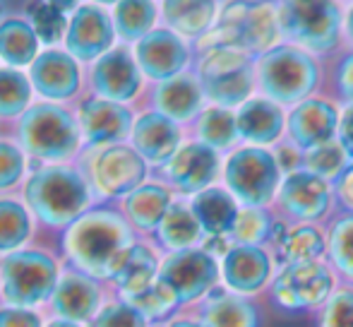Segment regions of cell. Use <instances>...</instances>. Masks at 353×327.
Listing matches in <instances>:
<instances>
[{
    "instance_id": "1",
    "label": "cell",
    "mask_w": 353,
    "mask_h": 327,
    "mask_svg": "<svg viewBox=\"0 0 353 327\" xmlns=\"http://www.w3.org/2000/svg\"><path fill=\"white\" fill-rule=\"evenodd\" d=\"M135 234L118 207L94 205L58 236V252L65 267H74L108 284L118 255L135 244Z\"/></svg>"
},
{
    "instance_id": "2",
    "label": "cell",
    "mask_w": 353,
    "mask_h": 327,
    "mask_svg": "<svg viewBox=\"0 0 353 327\" xmlns=\"http://www.w3.org/2000/svg\"><path fill=\"white\" fill-rule=\"evenodd\" d=\"M22 200L39 226L63 234L74 219L94 207V190L82 168L70 164L43 166L32 161V173L22 186Z\"/></svg>"
},
{
    "instance_id": "3",
    "label": "cell",
    "mask_w": 353,
    "mask_h": 327,
    "mask_svg": "<svg viewBox=\"0 0 353 327\" xmlns=\"http://www.w3.org/2000/svg\"><path fill=\"white\" fill-rule=\"evenodd\" d=\"M65 270L61 252L27 246L0 257V304L46 310Z\"/></svg>"
},
{
    "instance_id": "4",
    "label": "cell",
    "mask_w": 353,
    "mask_h": 327,
    "mask_svg": "<svg viewBox=\"0 0 353 327\" xmlns=\"http://www.w3.org/2000/svg\"><path fill=\"white\" fill-rule=\"evenodd\" d=\"M17 145L32 161H70L84 145L77 113L53 101L32 103L17 118Z\"/></svg>"
},
{
    "instance_id": "5",
    "label": "cell",
    "mask_w": 353,
    "mask_h": 327,
    "mask_svg": "<svg viewBox=\"0 0 353 327\" xmlns=\"http://www.w3.org/2000/svg\"><path fill=\"white\" fill-rule=\"evenodd\" d=\"M279 14L265 0H236L221 12L219 29L205 39L214 48L267 51L279 34Z\"/></svg>"
},
{
    "instance_id": "6",
    "label": "cell",
    "mask_w": 353,
    "mask_h": 327,
    "mask_svg": "<svg viewBox=\"0 0 353 327\" xmlns=\"http://www.w3.org/2000/svg\"><path fill=\"white\" fill-rule=\"evenodd\" d=\"M84 176L92 186L94 197H103V200L121 197L123 200L144 183L147 161L132 145H125V142L108 145L101 150H92Z\"/></svg>"
},
{
    "instance_id": "7",
    "label": "cell",
    "mask_w": 353,
    "mask_h": 327,
    "mask_svg": "<svg viewBox=\"0 0 353 327\" xmlns=\"http://www.w3.org/2000/svg\"><path fill=\"white\" fill-rule=\"evenodd\" d=\"M281 29L310 51H327L336 43L341 14L334 0H281Z\"/></svg>"
},
{
    "instance_id": "8",
    "label": "cell",
    "mask_w": 353,
    "mask_h": 327,
    "mask_svg": "<svg viewBox=\"0 0 353 327\" xmlns=\"http://www.w3.org/2000/svg\"><path fill=\"white\" fill-rule=\"evenodd\" d=\"M260 82L272 99L293 103L312 92L317 84V66L307 53L279 46L260 61Z\"/></svg>"
},
{
    "instance_id": "9",
    "label": "cell",
    "mask_w": 353,
    "mask_h": 327,
    "mask_svg": "<svg viewBox=\"0 0 353 327\" xmlns=\"http://www.w3.org/2000/svg\"><path fill=\"white\" fill-rule=\"evenodd\" d=\"M111 296L113 294L106 281L94 279L92 275H84L74 267H65L46 306V315L89 327Z\"/></svg>"
},
{
    "instance_id": "10",
    "label": "cell",
    "mask_w": 353,
    "mask_h": 327,
    "mask_svg": "<svg viewBox=\"0 0 353 327\" xmlns=\"http://www.w3.org/2000/svg\"><path fill=\"white\" fill-rule=\"evenodd\" d=\"M200 84L212 101L221 106H236L250 94V61L238 48H212L200 66Z\"/></svg>"
},
{
    "instance_id": "11",
    "label": "cell",
    "mask_w": 353,
    "mask_h": 327,
    "mask_svg": "<svg viewBox=\"0 0 353 327\" xmlns=\"http://www.w3.org/2000/svg\"><path fill=\"white\" fill-rule=\"evenodd\" d=\"M159 279L176 294L178 304L185 306L210 294L219 279V265L207 250L188 248L163 257Z\"/></svg>"
},
{
    "instance_id": "12",
    "label": "cell",
    "mask_w": 353,
    "mask_h": 327,
    "mask_svg": "<svg viewBox=\"0 0 353 327\" xmlns=\"http://www.w3.org/2000/svg\"><path fill=\"white\" fill-rule=\"evenodd\" d=\"M226 183L241 202L260 207L279 186V164L265 150H241L226 164Z\"/></svg>"
},
{
    "instance_id": "13",
    "label": "cell",
    "mask_w": 353,
    "mask_h": 327,
    "mask_svg": "<svg viewBox=\"0 0 353 327\" xmlns=\"http://www.w3.org/2000/svg\"><path fill=\"white\" fill-rule=\"evenodd\" d=\"M79 130L89 150H101L108 145H121L132 135L135 118L125 103L108 101L101 97H87L77 108Z\"/></svg>"
},
{
    "instance_id": "14",
    "label": "cell",
    "mask_w": 353,
    "mask_h": 327,
    "mask_svg": "<svg viewBox=\"0 0 353 327\" xmlns=\"http://www.w3.org/2000/svg\"><path fill=\"white\" fill-rule=\"evenodd\" d=\"M89 87L94 97L108 99V101L128 103L137 97L142 87V72L137 58L128 48H111L106 56L94 61L89 72Z\"/></svg>"
},
{
    "instance_id": "15",
    "label": "cell",
    "mask_w": 353,
    "mask_h": 327,
    "mask_svg": "<svg viewBox=\"0 0 353 327\" xmlns=\"http://www.w3.org/2000/svg\"><path fill=\"white\" fill-rule=\"evenodd\" d=\"M332 291V275L320 262H293L276 277L274 299L288 310H303L322 304Z\"/></svg>"
},
{
    "instance_id": "16",
    "label": "cell",
    "mask_w": 353,
    "mask_h": 327,
    "mask_svg": "<svg viewBox=\"0 0 353 327\" xmlns=\"http://www.w3.org/2000/svg\"><path fill=\"white\" fill-rule=\"evenodd\" d=\"M29 80L46 101H70L82 89V68L68 51H43L29 66Z\"/></svg>"
},
{
    "instance_id": "17",
    "label": "cell",
    "mask_w": 353,
    "mask_h": 327,
    "mask_svg": "<svg viewBox=\"0 0 353 327\" xmlns=\"http://www.w3.org/2000/svg\"><path fill=\"white\" fill-rule=\"evenodd\" d=\"M116 39V27L101 8L84 5L68 24L65 48L79 63H92L106 56Z\"/></svg>"
},
{
    "instance_id": "18",
    "label": "cell",
    "mask_w": 353,
    "mask_h": 327,
    "mask_svg": "<svg viewBox=\"0 0 353 327\" xmlns=\"http://www.w3.org/2000/svg\"><path fill=\"white\" fill-rule=\"evenodd\" d=\"M159 267H161L159 252L152 246L135 241L118 255L111 277H108V289L116 299H135L137 294L147 291L157 281Z\"/></svg>"
},
{
    "instance_id": "19",
    "label": "cell",
    "mask_w": 353,
    "mask_h": 327,
    "mask_svg": "<svg viewBox=\"0 0 353 327\" xmlns=\"http://www.w3.org/2000/svg\"><path fill=\"white\" fill-rule=\"evenodd\" d=\"M135 58L144 75L157 82H166L171 77H178L185 68L188 48L178 34L168 29H154L137 41Z\"/></svg>"
},
{
    "instance_id": "20",
    "label": "cell",
    "mask_w": 353,
    "mask_h": 327,
    "mask_svg": "<svg viewBox=\"0 0 353 327\" xmlns=\"http://www.w3.org/2000/svg\"><path fill=\"white\" fill-rule=\"evenodd\" d=\"M168 183L178 188L181 192H202L219 173V157L216 150H212L205 142H190V145L181 147L171 159L166 161Z\"/></svg>"
},
{
    "instance_id": "21",
    "label": "cell",
    "mask_w": 353,
    "mask_h": 327,
    "mask_svg": "<svg viewBox=\"0 0 353 327\" xmlns=\"http://www.w3.org/2000/svg\"><path fill=\"white\" fill-rule=\"evenodd\" d=\"M132 147L149 164H166L181 150V130L176 121L159 111H147L132 126Z\"/></svg>"
},
{
    "instance_id": "22",
    "label": "cell",
    "mask_w": 353,
    "mask_h": 327,
    "mask_svg": "<svg viewBox=\"0 0 353 327\" xmlns=\"http://www.w3.org/2000/svg\"><path fill=\"white\" fill-rule=\"evenodd\" d=\"M336 130V111L327 101L307 99L288 118V132L303 150H315L332 142Z\"/></svg>"
},
{
    "instance_id": "23",
    "label": "cell",
    "mask_w": 353,
    "mask_h": 327,
    "mask_svg": "<svg viewBox=\"0 0 353 327\" xmlns=\"http://www.w3.org/2000/svg\"><path fill=\"white\" fill-rule=\"evenodd\" d=\"M171 192L159 183H142L137 190L121 200V212L130 226L140 234H152L161 226L166 212L171 210Z\"/></svg>"
},
{
    "instance_id": "24",
    "label": "cell",
    "mask_w": 353,
    "mask_h": 327,
    "mask_svg": "<svg viewBox=\"0 0 353 327\" xmlns=\"http://www.w3.org/2000/svg\"><path fill=\"white\" fill-rule=\"evenodd\" d=\"M281 205L301 219H320L330 207V188L315 173H291L281 188Z\"/></svg>"
},
{
    "instance_id": "25",
    "label": "cell",
    "mask_w": 353,
    "mask_h": 327,
    "mask_svg": "<svg viewBox=\"0 0 353 327\" xmlns=\"http://www.w3.org/2000/svg\"><path fill=\"white\" fill-rule=\"evenodd\" d=\"M270 277V257L257 246H236L226 252L223 279L238 294H255Z\"/></svg>"
},
{
    "instance_id": "26",
    "label": "cell",
    "mask_w": 353,
    "mask_h": 327,
    "mask_svg": "<svg viewBox=\"0 0 353 327\" xmlns=\"http://www.w3.org/2000/svg\"><path fill=\"white\" fill-rule=\"evenodd\" d=\"M154 106L171 121H190L202 106V84L190 75L171 77L157 87Z\"/></svg>"
},
{
    "instance_id": "27",
    "label": "cell",
    "mask_w": 353,
    "mask_h": 327,
    "mask_svg": "<svg viewBox=\"0 0 353 327\" xmlns=\"http://www.w3.org/2000/svg\"><path fill=\"white\" fill-rule=\"evenodd\" d=\"M34 234H37V219L24 200L10 195L0 197V257L32 246Z\"/></svg>"
},
{
    "instance_id": "28",
    "label": "cell",
    "mask_w": 353,
    "mask_h": 327,
    "mask_svg": "<svg viewBox=\"0 0 353 327\" xmlns=\"http://www.w3.org/2000/svg\"><path fill=\"white\" fill-rule=\"evenodd\" d=\"M190 207L200 221L202 231H207L210 236H223L233 229L238 219V207L233 197L219 188H207V190L197 192Z\"/></svg>"
},
{
    "instance_id": "29",
    "label": "cell",
    "mask_w": 353,
    "mask_h": 327,
    "mask_svg": "<svg viewBox=\"0 0 353 327\" xmlns=\"http://www.w3.org/2000/svg\"><path fill=\"white\" fill-rule=\"evenodd\" d=\"M238 132L245 140L265 145V142H274L281 135L283 128V113L279 106L265 99H255L248 101L238 113Z\"/></svg>"
},
{
    "instance_id": "30",
    "label": "cell",
    "mask_w": 353,
    "mask_h": 327,
    "mask_svg": "<svg viewBox=\"0 0 353 327\" xmlns=\"http://www.w3.org/2000/svg\"><path fill=\"white\" fill-rule=\"evenodd\" d=\"M0 58L10 68H24L37 61L39 37L32 24L22 19H5L0 24Z\"/></svg>"
},
{
    "instance_id": "31",
    "label": "cell",
    "mask_w": 353,
    "mask_h": 327,
    "mask_svg": "<svg viewBox=\"0 0 353 327\" xmlns=\"http://www.w3.org/2000/svg\"><path fill=\"white\" fill-rule=\"evenodd\" d=\"M159 244L166 250L178 252V250H188L202 239V226L197 221L192 207H185L181 202L171 205V210L166 212L161 226L157 229Z\"/></svg>"
},
{
    "instance_id": "32",
    "label": "cell",
    "mask_w": 353,
    "mask_h": 327,
    "mask_svg": "<svg viewBox=\"0 0 353 327\" xmlns=\"http://www.w3.org/2000/svg\"><path fill=\"white\" fill-rule=\"evenodd\" d=\"M202 323L207 327H257V313L248 301L216 291L202 308Z\"/></svg>"
},
{
    "instance_id": "33",
    "label": "cell",
    "mask_w": 353,
    "mask_h": 327,
    "mask_svg": "<svg viewBox=\"0 0 353 327\" xmlns=\"http://www.w3.org/2000/svg\"><path fill=\"white\" fill-rule=\"evenodd\" d=\"M166 22L185 37H200L214 19V0H166Z\"/></svg>"
},
{
    "instance_id": "34",
    "label": "cell",
    "mask_w": 353,
    "mask_h": 327,
    "mask_svg": "<svg viewBox=\"0 0 353 327\" xmlns=\"http://www.w3.org/2000/svg\"><path fill=\"white\" fill-rule=\"evenodd\" d=\"M32 80L17 68H0V118H19L32 106Z\"/></svg>"
},
{
    "instance_id": "35",
    "label": "cell",
    "mask_w": 353,
    "mask_h": 327,
    "mask_svg": "<svg viewBox=\"0 0 353 327\" xmlns=\"http://www.w3.org/2000/svg\"><path fill=\"white\" fill-rule=\"evenodd\" d=\"M157 10L149 0H121L116 8V29L125 41H140L149 34Z\"/></svg>"
},
{
    "instance_id": "36",
    "label": "cell",
    "mask_w": 353,
    "mask_h": 327,
    "mask_svg": "<svg viewBox=\"0 0 353 327\" xmlns=\"http://www.w3.org/2000/svg\"><path fill=\"white\" fill-rule=\"evenodd\" d=\"M197 132H200V140L212 150H223V147H231L236 140L238 121L226 108H210L200 116Z\"/></svg>"
},
{
    "instance_id": "37",
    "label": "cell",
    "mask_w": 353,
    "mask_h": 327,
    "mask_svg": "<svg viewBox=\"0 0 353 327\" xmlns=\"http://www.w3.org/2000/svg\"><path fill=\"white\" fill-rule=\"evenodd\" d=\"M128 304L135 306V308L140 310L149 323H161V320H166L168 315H171L173 310L181 306V304H178V299H176V294H173V291L168 289V286L163 284L159 277L147 291L137 294L135 299H130Z\"/></svg>"
},
{
    "instance_id": "38",
    "label": "cell",
    "mask_w": 353,
    "mask_h": 327,
    "mask_svg": "<svg viewBox=\"0 0 353 327\" xmlns=\"http://www.w3.org/2000/svg\"><path fill=\"white\" fill-rule=\"evenodd\" d=\"M325 250V241L322 234L312 226H298L281 241V257L293 262H312L320 252Z\"/></svg>"
},
{
    "instance_id": "39",
    "label": "cell",
    "mask_w": 353,
    "mask_h": 327,
    "mask_svg": "<svg viewBox=\"0 0 353 327\" xmlns=\"http://www.w3.org/2000/svg\"><path fill=\"white\" fill-rule=\"evenodd\" d=\"M29 17H32V27L37 32L39 41L48 43H58L63 37L68 34V22L63 17V12L58 8H53L51 3H43V0H37V3L29 5Z\"/></svg>"
},
{
    "instance_id": "40",
    "label": "cell",
    "mask_w": 353,
    "mask_h": 327,
    "mask_svg": "<svg viewBox=\"0 0 353 327\" xmlns=\"http://www.w3.org/2000/svg\"><path fill=\"white\" fill-rule=\"evenodd\" d=\"M89 327H152V323L144 318L135 306L111 296L106 301V306L101 308V313L97 315V320Z\"/></svg>"
},
{
    "instance_id": "41",
    "label": "cell",
    "mask_w": 353,
    "mask_h": 327,
    "mask_svg": "<svg viewBox=\"0 0 353 327\" xmlns=\"http://www.w3.org/2000/svg\"><path fill=\"white\" fill-rule=\"evenodd\" d=\"M27 171V155L12 140H0V192L12 190L22 183Z\"/></svg>"
},
{
    "instance_id": "42",
    "label": "cell",
    "mask_w": 353,
    "mask_h": 327,
    "mask_svg": "<svg viewBox=\"0 0 353 327\" xmlns=\"http://www.w3.org/2000/svg\"><path fill=\"white\" fill-rule=\"evenodd\" d=\"M270 234V219L262 210L250 207V210L238 212V219L231 229V236L241 246H257Z\"/></svg>"
},
{
    "instance_id": "43",
    "label": "cell",
    "mask_w": 353,
    "mask_h": 327,
    "mask_svg": "<svg viewBox=\"0 0 353 327\" xmlns=\"http://www.w3.org/2000/svg\"><path fill=\"white\" fill-rule=\"evenodd\" d=\"M330 250L334 265L353 281V217L336 221L330 236Z\"/></svg>"
},
{
    "instance_id": "44",
    "label": "cell",
    "mask_w": 353,
    "mask_h": 327,
    "mask_svg": "<svg viewBox=\"0 0 353 327\" xmlns=\"http://www.w3.org/2000/svg\"><path fill=\"white\" fill-rule=\"evenodd\" d=\"M307 168L315 176H336L344 166V150L336 142H327L307 152Z\"/></svg>"
},
{
    "instance_id": "45",
    "label": "cell",
    "mask_w": 353,
    "mask_h": 327,
    "mask_svg": "<svg viewBox=\"0 0 353 327\" xmlns=\"http://www.w3.org/2000/svg\"><path fill=\"white\" fill-rule=\"evenodd\" d=\"M322 327H353V291H336L325 306Z\"/></svg>"
},
{
    "instance_id": "46",
    "label": "cell",
    "mask_w": 353,
    "mask_h": 327,
    "mask_svg": "<svg viewBox=\"0 0 353 327\" xmlns=\"http://www.w3.org/2000/svg\"><path fill=\"white\" fill-rule=\"evenodd\" d=\"M46 310L0 304V327H46Z\"/></svg>"
},
{
    "instance_id": "47",
    "label": "cell",
    "mask_w": 353,
    "mask_h": 327,
    "mask_svg": "<svg viewBox=\"0 0 353 327\" xmlns=\"http://www.w3.org/2000/svg\"><path fill=\"white\" fill-rule=\"evenodd\" d=\"M341 147H344V152L349 157H353V108L344 113V118H341Z\"/></svg>"
},
{
    "instance_id": "48",
    "label": "cell",
    "mask_w": 353,
    "mask_h": 327,
    "mask_svg": "<svg viewBox=\"0 0 353 327\" xmlns=\"http://www.w3.org/2000/svg\"><path fill=\"white\" fill-rule=\"evenodd\" d=\"M339 87H341V94L353 101V56L346 58L344 66H341V70H339Z\"/></svg>"
},
{
    "instance_id": "49",
    "label": "cell",
    "mask_w": 353,
    "mask_h": 327,
    "mask_svg": "<svg viewBox=\"0 0 353 327\" xmlns=\"http://www.w3.org/2000/svg\"><path fill=\"white\" fill-rule=\"evenodd\" d=\"M336 190H339L341 202L353 210V166L349 168V171L341 173L339 183H336Z\"/></svg>"
},
{
    "instance_id": "50",
    "label": "cell",
    "mask_w": 353,
    "mask_h": 327,
    "mask_svg": "<svg viewBox=\"0 0 353 327\" xmlns=\"http://www.w3.org/2000/svg\"><path fill=\"white\" fill-rule=\"evenodd\" d=\"M166 327H207L202 320H190V318H176V320H171Z\"/></svg>"
},
{
    "instance_id": "51",
    "label": "cell",
    "mask_w": 353,
    "mask_h": 327,
    "mask_svg": "<svg viewBox=\"0 0 353 327\" xmlns=\"http://www.w3.org/2000/svg\"><path fill=\"white\" fill-rule=\"evenodd\" d=\"M46 327H87V325H79V323H72V320H63V318H48Z\"/></svg>"
},
{
    "instance_id": "52",
    "label": "cell",
    "mask_w": 353,
    "mask_h": 327,
    "mask_svg": "<svg viewBox=\"0 0 353 327\" xmlns=\"http://www.w3.org/2000/svg\"><path fill=\"white\" fill-rule=\"evenodd\" d=\"M46 3H51L53 8H58L61 12H68V10H72L74 5H77V0H46Z\"/></svg>"
},
{
    "instance_id": "53",
    "label": "cell",
    "mask_w": 353,
    "mask_h": 327,
    "mask_svg": "<svg viewBox=\"0 0 353 327\" xmlns=\"http://www.w3.org/2000/svg\"><path fill=\"white\" fill-rule=\"evenodd\" d=\"M346 29H349V37L353 39V10L349 12V19H346Z\"/></svg>"
},
{
    "instance_id": "54",
    "label": "cell",
    "mask_w": 353,
    "mask_h": 327,
    "mask_svg": "<svg viewBox=\"0 0 353 327\" xmlns=\"http://www.w3.org/2000/svg\"><path fill=\"white\" fill-rule=\"evenodd\" d=\"M97 3H116V0H97Z\"/></svg>"
}]
</instances>
